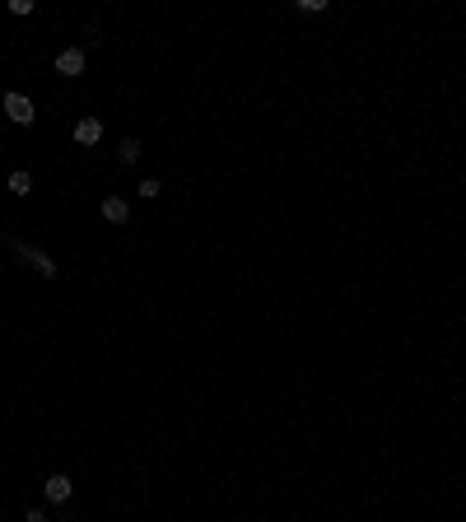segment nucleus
<instances>
[{
  "mask_svg": "<svg viewBox=\"0 0 466 522\" xmlns=\"http://www.w3.org/2000/svg\"><path fill=\"white\" fill-rule=\"evenodd\" d=\"M140 196L154 200V196H159V177H145V182H140Z\"/></svg>",
  "mask_w": 466,
  "mask_h": 522,
  "instance_id": "nucleus-9",
  "label": "nucleus"
},
{
  "mask_svg": "<svg viewBox=\"0 0 466 522\" xmlns=\"http://www.w3.org/2000/svg\"><path fill=\"white\" fill-rule=\"evenodd\" d=\"M5 112H10V122L15 126H29L38 112H33V103L24 98V93H5Z\"/></svg>",
  "mask_w": 466,
  "mask_h": 522,
  "instance_id": "nucleus-1",
  "label": "nucleus"
},
{
  "mask_svg": "<svg viewBox=\"0 0 466 522\" xmlns=\"http://www.w3.org/2000/svg\"><path fill=\"white\" fill-rule=\"evenodd\" d=\"M140 159V140H122V164H136Z\"/></svg>",
  "mask_w": 466,
  "mask_h": 522,
  "instance_id": "nucleus-8",
  "label": "nucleus"
},
{
  "mask_svg": "<svg viewBox=\"0 0 466 522\" xmlns=\"http://www.w3.org/2000/svg\"><path fill=\"white\" fill-rule=\"evenodd\" d=\"M10 191H15V196H29L33 177H29V173H10Z\"/></svg>",
  "mask_w": 466,
  "mask_h": 522,
  "instance_id": "nucleus-7",
  "label": "nucleus"
},
{
  "mask_svg": "<svg viewBox=\"0 0 466 522\" xmlns=\"http://www.w3.org/2000/svg\"><path fill=\"white\" fill-rule=\"evenodd\" d=\"M103 219H108V224H126V219H131V205H126L122 196H108L103 200Z\"/></svg>",
  "mask_w": 466,
  "mask_h": 522,
  "instance_id": "nucleus-5",
  "label": "nucleus"
},
{
  "mask_svg": "<svg viewBox=\"0 0 466 522\" xmlns=\"http://www.w3.org/2000/svg\"><path fill=\"white\" fill-rule=\"evenodd\" d=\"M75 140H79V145H98V140H103V122H98V117L75 122Z\"/></svg>",
  "mask_w": 466,
  "mask_h": 522,
  "instance_id": "nucleus-3",
  "label": "nucleus"
},
{
  "mask_svg": "<svg viewBox=\"0 0 466 522\" xmlns=\"http://www.w3.org/2000/svg\"><path fill=\"white\" fill-rule=\"evenodd\" d=\"M24 257L33 261V271H38V276H47V280L56 276V261H51V257H42V252H29V247H24Z\"/></svg>",
  "mask_w": 466,
  "mask_h": 522,
  "instance_id": "nucleus-6",
  "label": "nucleus"
},
{
  "mask_svg": "<svg viewBox=\"0 0 466 522\" xmlns=\"http://www.w3.org/2000/svg\"><path fill=\"white\" fill-rule=\"evenodd\" d=\"M47 499H51V504H65V499H70V490H75V485H70V476H47Z\"/></svg>",
  "mask_w": 466,
  "mask_h": 522,
  "instance_id": "nucleus-4",
  "label": "nucleus"
},
{
  "mask_svg": "<svg viewBox=\"0 0 466 522\" xmlns=\"http://www.w3.org/2000/svg\"><path fill=\"white\" fill-rule=\"evenodd\" d=\"M56 70H61V75H84V52H79V47H65L61 56H56Z\"/></svg>",
  "mask_w": 466,
  "mask_h": 522,
  "instance_id": "nucleus-2",
  "label": "nucleus"
},
{
  "mask_svg": "<svg viewBox=\"0 0 466 522\" xmlns=\"http://www.w3.org/2000/svg\"><path fill=\"white\" fill-rule=\"evenodd\" d=\"M24 522H47V518L38 513V508H33V513H24Z\"/></svg>",
  "mask_w": 466,
  "mask_h": 522,
  "instance_id": "nucleus-10",
  "label": "nucleus"
}]
</instances>
